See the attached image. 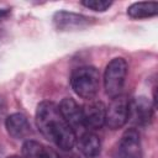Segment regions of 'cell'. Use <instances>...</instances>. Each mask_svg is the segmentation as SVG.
Listing matches in <instances>:
<instances>
[{"mask_svg":"<svg viewBox=\"0 0 158 158\" xmlns=\"http://www.w3.org/2000/svg\"><path fill=\"white\" fill-rule=\"evenodd\" d=\"M142 148L139 133L136 128L126 130L118 142L117 158H141Z\"/></svg>","mask_w":158,"mask_h":158,"instance_id":"6","label":"cell"},{"mask_svg":"<svg viewBox=\"0 0 158 158\" xmlns=\"http://www.w3.org/2000/svg\"><path fill=\"white\" fill-rule=\"evenodd\" d=\"M59 111L63 116V118L67 121V123L74 130V128H83V109L77 104V101L72 98H64L59 105Z\"/></svg>","mask_w":158,"mask_h":158,"instance_id":"9","label":"cell"},{"mask_svg":"<svg viewBox=\"0 0 158 158\" xmlns=\"http://www.w3.org/2000/svg\"><path fill=\"white\" fill-rule=\"evenodd\" d=\"M70 86L78 96L91 100L100 88L99 70L91 65L75 68L70 75Z\"/></svg>","mask_w":158,"mask_h":158,"instance_id":"2","label":"cell"},{"mask_svg":"<svg viewBox=\"0 0 158 158\" xmlns=\"http://www.w3.org/2000/svg\"><path fill=\"white\" fill-rule=\"evenodd\" d=\"M78 148L86 158H95L100 154L101 142L99 137L93 132H85L78 141Z\"/></svg>","mask_w":158,"mask_h":158,"instance_id":"11","label":"cell"},{"mask_svg":"<svg viewBox=\"0 0 158 158\" xmlns=\"http://www.w3.org/2000/svg\"><path fill=\"white\" fill-rule=\"evenodd\" d=\"M127 74V62L121 58H114L106 65L104 73V88L107 96L111 99L122 93Z\"/></svg>","mask_w":158,"mask_h":158,"instance_id":"3","label":"cell"},{"mask_svg":"<svg viewBox=\"0 0 158 158\" xmlns=\"http://www.w3.org/2000/svg\"><path fill=\"white\" fill-rule=\"evenodd\" d=\"M154 106L151 101L144 96L136 98L132 102H130V115L132 121L138 126H146L151 122L153 116Z\"/></svg>","mask_w":158,"mask_h":158,"instance_id":"8","label":"cell"},{"mask_svg":"<svg viewBox=\"0 0 158 158\" xmlns=\"http://www.w3.org/2000/svg\"><path fill=\"white\" fill-rule=\"evenodd\" d=\"M36 125L41 133L62 151H70L77 141L74 130L63 118L53 101H42L36 109Z\"/></svg>","mask_w":158,"mask_h":158,"instance_id":"1","label":"cell"},{"mask_svg":"<svg viewBox=\"0 0 158 158\" xmlns=\"http://www.w3.org/2000/svg\"><path fill=\"white\" fill-rule=\"evenodd\" d=\"M5 127L7 133L16 139L26 138L31 132V127L27 117L20 112H15L7 116L5 120Z\"/></svg>","mask_w":158,"mask_h":158,"instance_id":"10","label":"cell"},{"mask_svg":"<svg viewBox=\"0 0 158 158\" xmlns=\"http://www.w3.org/2000/svg\"><path fill=\"white\" fill-rule=\"evenodd\" d=\"M10 14V10L9 9H0V22Z\"/></svg>","mask_w":158,"mask_h":158,"instance_id":"16","label":"cell"},{"mask_svg":"<svg viewBox=\"0 0 158 158\" xmlns=\"http://www.w3.org/2000/svg\"><path fill=\"white\" fill-rule=\"evenodd\" d=\"M53 25L58 31H77V30H83L93 23H95V19L81 15V14H75L65 10H59L53 15Z\"/></svg>","mask_w":158,"mask_h":158,"instance_id":"5","label":"cell"},{"mask_svg":"<svg viewBox=\"0 0 158 158\" xmlns=\"http://www.w3.org/2000/svg\"><path fill=\"white\" fill-rule=\"evenodd\" d=\"M7 158H22V157H19V156H10V157H7Z\"/></svg>","mask_w":158,"mask_h":158,"instance_id":"18","label":"cell"},{"mask_svg":"<svg viewBox=\"0 0 158 158\" xmlns=\"http://www.w3.org/2000/svg\"><path fill=\"white\" fill-rule=\"evenodd\" d=\"M59 158H79V157L75 154H70V156H64V157H59Z\"/></svg>","mask_w":158,"mask_h":158,"instance_id":"17","label":"cell"},{"mask_svg":"<svg viewBox=\"0 0 158 158\" xmlns=\"http://www.w3.org/2000/svg\"><path fill=\"white\" fill-rule=\"evenodd\" d=\"M127 14L132 19H148L158 14L157 1H138L128 6Z\"/></svg>","mask_w":158,"mask_h":158,"instance_id":"12","label":"cell"},{"mask_svg":"<svg viewBox=\"0 0 158 158\" xmlns=\"http://www.w3.org/2000/svg\"><path fill=\"white\" fill-rule=\"evenodd\" d=\"M130 99L127 95L120 94L111 99L109 107H106L105 125L111 130L121 128L130 118Z\"/></svg>","mask_w":158,"mask_h":158,"instance_id":"4","label":"cell"},{"mask_svg":"<svg viewBox=\"0 0 158 158\" xmlns=\"http://www.w3.org/2000/svg\"><path fill=\"white\" fill-rule=\"evenodd\" d=\"M44 146L35 139H27L22 144V156L23 158H41Z\"/></svg>","mask_w":158,"mask_h":158,"instance_id":"13","label":"cell"},{"mask_svg":"<svg viewBox=\"0 0 158 158\" xmlns=\"http://www.w3.org/2000/svg\"><path fill=\"white\" fill-rule=\"evenodd\" d=\"M81 5L90 10L102 12L112 5V1H110V0H83Z\"/></svg>","mask_w":158,"mask_h":158,"instance_id":"14","label":"cell"},{"mask_svg":"<svg viewBox=\"0 0 158 158\" xmlns=\"http://www.w3.org/2000/svg\"><path fill=\"white\" fill-rule=\"evenodd\" d=\"M83 123L84 127L90 130H98L105 125L106 106L102 101L90 100L83 107Z\"/></svg>","mask_w":158,"mask_h":158,"instance_id":"7","label":"cell"},{"mask_svg":"<svg viewBox=\"0 0 158 158\" xmlns=\"http://www.w3.org/2000/svg\"><path fill=\"white\" fill-rule=\"evenodd\" d=\"M59 157L60 156H58V153L56 151H53L51 148H47V147H44L43 153L41 156V158H59Z\"/></svg>","mask_w":158,"mask_h":158,"instance_id":"15","label":"cell"}]
</instances>
